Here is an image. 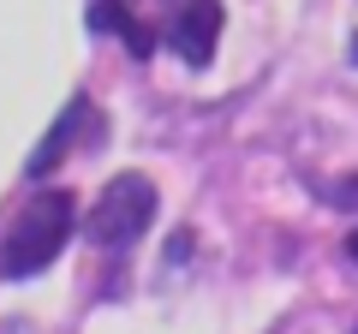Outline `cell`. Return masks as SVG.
<instances>
[{
  "label": "cell",
  "instance_id": "3",
  "mask_svg": "<svg viewBox=\"0 0 358 334\" xmlns=\"http://www.w3.org/2000/svg\"><path fill=\"white\" fill-rule=\"evenodd\" d=\"M162 36L185 66H209L221 36V0H162Z\"/></svg>",
  "mask_w": 358,
  "mask_h": 334
},
{
  "label": "cell",
  "instance_id": "5",
  "mask_svg": "<svg viewBox=\"0 0 358 334\" xmlns=\"http://www.w3.org/2000/svg\"><path fill=\"white\" fill-rule=\"evenodd\" d=\"M90 30H108V36H120L131 54H138V60L155 48V24H143L131 0H90Z\"/></svg>",
  "mask_w": 358,
  "mask_h": 334
},
{
  "label": "cell",
  "instance_id": "4",
  "mask_svg": "<svg viewBox=\"0 0 358 334\" xmlns=\"http://www.w3.org/2000/svg\"><path fill=\"white\" fill-rule=\"evenodd\" d=\"M96 126H102V114H96V102H90V96H72V102H66V114L54 119V131L42 138V150H36V155L24 161V173H30V180H42V173H54V161H66V155L78 150V131H96Z\"/></svg>",
  "mask_w": 358,
  "mask_h": 334
},
{
  "label": "cell",
  "instance_id": "2",
  "mask_svg": "<svg viewBox=\"0 0 358 334\" xmlns=\"http://www.w3.org/2000/svg\"><path fill=\"white\" fill-rule=\"evenodd\" d=\"M155 221V185L143 180V173H120V180H108V191L96 197V215H90V239L102 245V251H126V245H138L143 233H150Z\"/></svg>",
  "mask_w": 358,
  "mask_h": 334
},
{
  "label": "cell",
  "instance_id": "1",
  "mask_svg": "<svg viewBox=\"0 0 358 334\" xmlns=\"http://www.w3.org/2000/svg\"><path fill=\"white\" fill-rule=\"evenodd\" d=\"M72 227H78L72 197H66V191H36L13 215L6 239H0V275H6V281H30V275H42L66 251Z\"/></svg>",
  "mask_w": 358,
  "mask_h": 334
},
{
  "label": "cell",
  "instance_id": "7",
  "mask_svg": "<svg viewBox=\"0 0 358 334\" xmlns=\"http://www.w3.org/2000/svg\"><path fill=\"white\" fill-rule=\"evenodd\" d=\"M346 257H352V263H358V233H352V239H346Z\"/></svg>",
  "mask_w": 358,
  "mask_h": 334
},
{
  "label": "cell",
  "instance_id": "6",
  "mask_svg": "<svg viewBox=\"0 0 358 334\" xmlns=\"http://www.w3.org/2000/svg\"><path fill=\"white\" fill-rule=\"evenodd\" d=\"M317 197H322V203H334V209H358V173H352V180H341V185H317Z\"/></svg>",
  "mask_w": 358,
  "mask_h": 334
},
{
  "label": "cell",
  "instance_id": "8",
  "mask_svg": "<svg viewBox=\"0 0 358 334\" xmlns=\"http://www.w3.org/2000/svg\"><path fill=\"white\" fill-rule=\"evenodd\" d=\"M352 66H358V42H352Z\"/></svg>",
  "mask_w": 358,
  "mask_h": 334
}]
</instances>
